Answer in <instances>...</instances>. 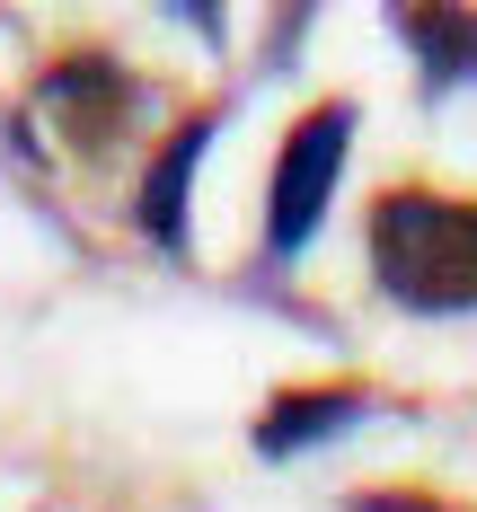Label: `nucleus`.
Masks as SVG:
<instances>
[{"mask_svg": "<svg viewBox=\"0 0 477 512\" xmlns=\"http://www.w3.org/2000/svg\"><path fill=\"white\" fill-rule=\"evenodd\" d=\"M371 283L416 318L477 309V204L398 186L371 204Z\"/></svg>", "mask_w": 477, "mask_h": 512, "instance_id": "obj_1", "label": "nucleus"}, {"mask_svg": "<svg viewBox=\"0 0 477 512\" xmlns=\"http://www.w3.org/2000/svg\"><path fill=\"white\" fill-rule=\"evenodd\" d=\"M345 151H354V106H310L283 133L274 186H265V248L274 256H301L318 239V221L336 204V177H345Z\"/></svg>", "mask_w": 477, "mask_h": 512, "instance_id": "obj_2", "label": "nucleus"}, {"mask_svg": "<svg viewBox=\"0 0 477 512\" xmlns=\"http://www.w3.org/2000/svg\"><path fill=\"white\" fill-rule=\"evenodd\" d=\"M45 115L71 133V151H106L115 133H124V115H133V80L106 62V53H80V62H62L45 71Z\"/></svg>", "mask_w": 477, "mask_h": 512, "instance_id": "obj_3", "label": "nucleus"}, {"mask_svg": "<svg viewBox=\"0 0 477 512\" xmlns=\"http://www.w3.org/2000/svg\"><path fill=\"white\" fill-rule=\"evenodd\" d=\"M212 133H221V115H186V124H177V133L159 142V159L142 168L133 221H142V239H159L168 256L186 248V195H195V159L212 151Z\"/></svg>", "mask_w": 477, "mask_h": 512, "instance_id": "obj_4", "label": "nucleus"}, {"mask_svg": "<svg viewBox=\"0 0 477 512\" xmlns=\"http://www.w3.org/2000/svg\"><path fill=\"white\" fill-rule=\"evenodd\" d=\"M363 415H371L363 389H283V398L257 415V451L265 460H301V451H318V442L354 433Z\"/></svg>", "mask_w": 477, "mask_h": 512, "instance_id": "obj_5", "label": "nucleus"}, {"mask_svg": "<svg viewBox=\"0 0 477 512\" xmlns=\"http://www.w3.org/2000/svg\"><path fill=\"white\" fill-rule=\"evenodd\" d=\"M398 27H407V45H416L433 98L460 89V80H477V18H469V9H407Z\"/></svg>", "mask_w": 477, "mask_h": 512, "instance_id": "obj_6", "label": "nucleus"}, {"mask_svg": "<svg viewBox=\"0 0 477 512\" xmlns=\"http://www.w3.org/2000/svg\"><path fill=\"white\" fill-rule=\"evenodd\" d=\"M354 512H442V504H424V495H354Z\"/></svg>", "mask_w": 477, "mask_h": 512, "instance_id": "obj_7", "label": "nucleus"}]
</instances>
